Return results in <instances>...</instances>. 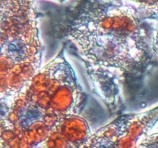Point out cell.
<instances>
[{
	"mask_svg": "<svg viewBox=\"0 0 158 148\" xmlns=\"http://www.w3.org/2000/svg\"><path fill=\"white\" fill-rule=\"evenodd\" d=\"M142 21L117 0H82L71 12L66 36L84 63L94 90L110 110L118 106L123 82L152 66Z\"/></svg>",
	"mask_w": 158,
	"mask_h": 148,
	"instance_id": "obj_1",
	"label": "cell"
},
{
	"mask_svg": "<svg viewBox=\"0 0 158 148\" xmlns=\"http://www.w3.org/2000/svg\"><path fill=\"white\" fill-rule=\"evenodd\" d=\"M1 102L17 93L41 69L43 47L35 0H1Z\"/></svg>",
	"mask_w": 158,
	"mask_h": 148,
	"instance_id": "obj_2",
	"label": "cell"
},
{
	"mask_svg": "<svg viewBox=\"0 0 158 148\" xmlns=\"http://www.w3.org/2000/svg\"><path fill=\"white\" fill-rule=\"evenodd\" d=\"M158 123V105L139 113L123 114L110 123L114 148H138Z\"/></svg>",
	"mask_w": 158,
	"mask_h": 148,
	"instance_id": "obj_3",
	"label": "cell"
},
{
	"mask_svg": "<svg viewBox=\"0 0 158 148\" xmlns=\"http://www.w3.org/2000/svg\"><path fill=\"white\" fill-rule=\"evenodd\" d=\"M92 133L80 115H69L59 121L36 148H83Z\"/></svg>",
	"mask_w": 158,
	"mask_h": 148,
	"instance_id": "obj_4",
	"label": "cell"
},
{
	"mask_svg": "<svg viewBox=\"0 0 158 148\" xmlns=\"http://www.w3.org/2000/svg\"><path fill=\"white\" fill-rule=\"evenodd\" d=\"M141 20L158 21V0H117Z\"/></svg>",
	"mask_w": 158,
	"mask_h": 148,
	"instance_id": "obj_5",
	"label": "cell"
},
{
	"mask_svg": "<svg viewBox=\"0 0 158 148\" xmlns=\"http://www.w3.org/2000/svg\"><path fill=\"white\" fill-rule=\"evenodd\" d=\"M138 148H158V133L147 136Z\"/></svg>",
	"mask_w": 158,
	"mask_h": 148,
	"instance_id": "obj_6",
	"label": "cell"
},
{
	"mask_svg": "<svg viewBox=\"0 0 158 148\" xmlns=\"http://www.w3.org/2000/svg\"><path fill=\"white\" fill-rule=\"evenodd\" d=\"M151 46L152 51L158 58V23L154 28L151 32Z\"/></svg>",
	"mask_w": 158,
	"mask_h": 148,
	"instance_id": "obj_7",
	"label": "cell"
},
{
	"mask_svg": "<svg viewBox=\"0 0 158 148\" xmlns=\"http://www.w3.org/2000/svg\"><path fill=\"white\" fill-rule=\"evenodd\" d=\"M56 1H59V2H63V1H65V0H56Z\"/></svg>",
	"mask_w": 158,
	"mask_h": 148,
	"instance_id": "obj_8",
	"label": "cell"
}]
</instances>
